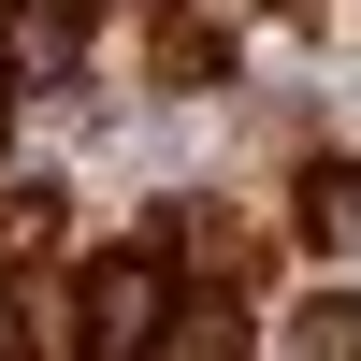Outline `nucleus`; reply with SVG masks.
I'll return each mask as SVG.
<instances>
[{
    "label": "nucleus",
    "mask_w": 361,
    "mask_h": 361,
    "mask_svg": "<svg viewBox=\"0 0 361 361\" xmlns=\"http://www.w3.org/2000/svg\"><path fill=\"white\" fill-rule=\"evenodd\" d=\"M159 73H173V87H217V73H231V29L173 15V29H159Z\"/></svg>",
    "instance_id": "nucleus-3"
},
{
    "label": "nucleus",
    "mask_w": 361,
    "mask_h": 361,
    "mask_svg": "<svg viewBox=\"0 0 361 361\" xmlns=\"http://www.w3.org/2000/svg\"><path fill=\"white\" fill-rule=\"evenodd\" d=\"M73 44H87V0H15V29H0V87H15V73H73Z\"/></svg>",
    "instance_id": "nucleus-2"
},
{
    "label": "nucleus",
    "mask_w": 361,
    "mask_h": 361,
    "mask_svg": "<svg viewBox=\"0 0 361 361\" xmlns=\"http://www.w3.org/2000/svg\"><path fill=\"white\" fill-rule=\"evenodd\" d=\"M304 217H318V231H361V173H347V159L304 173Z\"/></svg>",
    "instance_id": "nucleus-6"
},
{
    "label": "nucleus",
    "mask_w": 361,
    "mask_h": 361,
    "mask_svg": "<svg viewBox=\"0 0 361 361\" xmlns=\"http://www.w3.org/2000/svg\"><path fill=\"white\" fill-rule=\"evenodd\" d=\"M29 246H58V188H0V260H29Z\"/></svg>",
    "instance_id": "nucleus-5"
},
{
    "label": "nucleus",
    "mask_w": 361,
    "mask_h": 361,
    "mask_svg": "<svg viewBox=\"0 0 361 361\" xmlns=\"http://www.w3.org/2000/svg\"><path fill=\"white\" fill-rule=\"evenodd\" d=\"M289 361H361V304H304L289 318Z\"/></svg>",
    "instance_id": "nucleus-4"
},
{
    "label": "nucleus",
    "mask_w": 361,
    "mask_h": 361,
    "mask_svg": "<svg viewBox=\"0 0 361 361\" xmlns=\"http://www.w3.org/2000/svg\"><path fill=\"white\" fill-rule=\"evenodd\" d=\"M0 361H15V347H0Z\"/></svg>",
    "instance_id": "nucleus-8"
},
{
    "label": "nucleus",
    "mask_w": 361,
    "mask_h": 361,
    "mask_svg": "<svg viewBox=\"0 0 361 361\" xmlns=\"http://www.w3.org/2000/svg\"><path fill=\"white\" fill-rule=\"evenodd\" d=\"M173 361H246V318H231V304H202L188 333H173Z\"/></svg>",
    "instance_id": "nucleus-7"
},
{
    "label": "nucleus",
    "mask_w": 361,
    "mask_h": 361,
    "mask_svg": "<svg viewBox=\"0 0 361 361\" xmlns=\"http://www.w3.org/2000/svg\"><path fill=\"white\" fill-rule=\"evenodd\" d=\"M159 318H173V289H159V246H145V260H102V275H87V347H102V361H145V347H159Z\"/></svg>",
    "instance_id": "nucleus-1"
}]
</instances>
